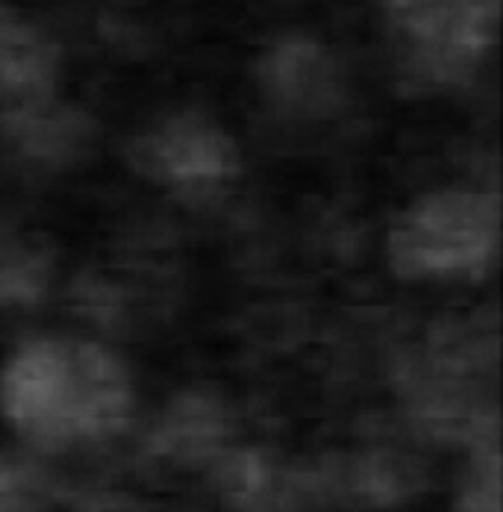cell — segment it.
<instances>
[{
	"label": "cell",
	"mask_w": 503,
	"mask_h": 512,
	"mask_svg": "<svg viewBox=\"0 0 503 512\" xmlns=\"http://www.w3.org/2000/svg\"><path fill=\"white\" fill-rule=\"evenodd\" d=\"M318 507L392 510L427 489L424 462L398 448H365L309 462Z\"/></svg>",
	"instance_id": "obj_6"
},
{
	"label": "cell",
	"mask_w": 503,
	"mask_h": 512,
	"mask_svg": "<svg viewBox=\"0 0 503 512\" xmlns=\"http://www.w3.org/2000/svg\"><path fill=\"white\" fill-rule=\"evenodd\" d=\"M133 407L130 368L101 342L27 339L0 368V415L27 445L48 454L121 436Z\"/></svg>",
	"instance_id": "obj_1"
},
{
	"label": "cell",
	"mask_w": 503,
	"mask_h": 512,
	"mask_svg": "<svg viewBox=\"0 0 503 512\" xmlns=\"http://www.w3.org/2000/svg\"><path fill=\"white\" fill-rule=\"evenodd\" d=\"M236 424L230 407L203 389L174 395L145 436V454L174 468H209L233 442Z\"/></svg>",
	"instance_id": "obj_7"
},
{
	"label": "cell",
	"mask_w": 503,
	"mask_h": 512,
	"mask_svg": "<svg viewBox=\"0 0 503 512\" xmlns=\"http://www.w3.org/2000/svg\"><path fill=\"white\" fill-rule=\"evenodd\" d=\"M256 86L265 103L295 121H327L348 106V74L327 45L286 36L256 62Z\"/></svg>",
	"instance_id": "obj_5"
},
{
	"label": "cell",
	"mask_w": 503,
	"mask_h": 512,
	"mask_svg": "<svg viewBox=\"0 0 503 512\" xmlns=\"http://www.w3.org/2000/svg\"><path fill=\"white\" fill-rule=\"evenodd\" d=\"M456 512H501V445L468 451L456 489Z\"/></svg>",
	"instance_id": "obj_12"
},
{
	"label": "cell",
	"mask_w": 503,
	"mask_h": 512,
	"mask_svg": "<svg viewBox=\"0 0 503 512\" xmlns=\"http://www.w3.org/2000/svg\"><path fill=\"white\" fill-rule=\"evenodd\" d=\"M95 118L71 103L45 98L0 109V139L9 151L36 168H71L95 145Z\"/></svg>",
	"instance_id": "obj_8"
},
{
	"label": "cell",
	"mask_w": 503,
	"mask_h": 512,
	"mask_svg": "<svg viewBox=\"0 0 503 512\" xmlns=\"http://www.w3.org/2000/svg\"><path fill=\"white\" fill-rule=\"evenodd\" d=\"M71 512H136L130 507V501H121V498H109V495H95V498H86V501H77Z\"/></svg>",
	"instance_id": "obj_13"
},
{
	"label": "cell",
	"mask_w": 503,
	"mask_h": 512,
	"mask_svg": "<svg viewBox=\"0 0 503 512\" xmlns=\"http://www.w3.org/2000/svg\"><path fill=\"white\" fill-rule=\"evenodd\" d=\"M56 489L48 471L21 454L0 451V512H48Z\"/></svg>",
	"instance_id": "obj_11"
},
{
	"label": "cell",
	"mask_w": 503,
	"mask_h": 512,
	"mask_svg": "<svg viewBox=\"0 0 503 512\" xmlns=\"http://www.w3.org/2000/svg\"><path fill=\"white\" fill-rule=\"evenodd\" d=\"M62 53L51 36L0 0V103L21 106L53 98Z\"/></svg>",
	"instance_id": "obj_9"
},
{
	"label": "cell",
	"mask_w": 503,
	"mask_h": 512,
	"mask_svg": "<svg viewBox=\"0 0 503 512\" xmlns=\"http://www.w3.org/2000/svg\"><path fill=\"white\" fill-rule=\"evenodd\" d=\"M501 248V195L489 189H433L395 215L386 262L406 283L483 277Z\"/></svg>",
	"instance_id": "obj_2"
},
{
	"label": "cell",
	"mask_w": 503,
	"mask_h": 512,
	"mask_svg": "<svg viewBox=\"0 0 503 512\" xmlns=\"http://www.w3.org/2000/svg\"><path fill=\"white\" fill-rule=\"evenodd\" d=\"M127 159L136 174L180 195L218 192L242 171L236 139L198 109L156 121L130 142Z\"/></svg>",
	"instance_id": "obj_4"
},
{
	"label": "cell",
	"mask_w": 503,
	"mask_h": 512,
	"mask_svg": "<svg viewBox=\"0 0 503 512\" xmlns=\"http://www.w3.org/2000/svg\"><path fill=\"white\" fill-rule=\"evenodd\" d=\"M53 280L51 248L0 215V309L36 307Z\"/></svg>",
	"instance_id": "obj_10"
},
{
	"label": "cell",
	"mask_w": 503,
	"mask_h": 512,
	"mask_svg": "<svg viewBox=\"0 0 503 512\" xmlns=\"http://www.w3.org/2000/svg\"><path fill=\"white\" fill-rule=\"evenodd\" d=\"M501 0H386V33L409 89L474 83L498 42Z\"/></svg>",
	"instance_id": "obj_3"
}]
</instances>
